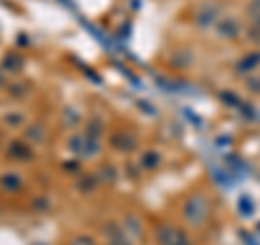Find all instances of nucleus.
<instances>
[{
  "mask_svg": "<svg viewBox=\"0 0 260 245\" xmlns=\"http://www.w3.org/2000/svg\"><path fill=\"white\" fill-rule=\"evenodd\" d=\"M160 241H162V245H189L186 243V236L180 234V232H176V230L160 232Z\"/></svg>",
  "mask_w": 260,
  "mask_h": 245,
  "instance_id": "f257e3e1",
  "label": "nucleus"
}]
</instances>
